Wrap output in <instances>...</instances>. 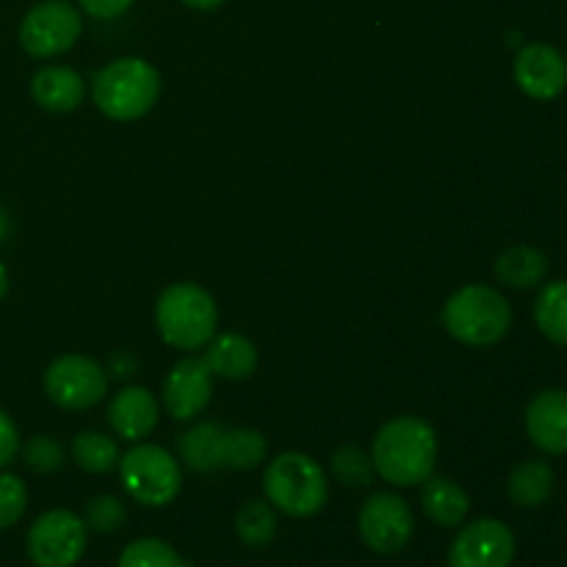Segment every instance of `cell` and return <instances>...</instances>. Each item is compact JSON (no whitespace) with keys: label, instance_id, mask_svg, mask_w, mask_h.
Instances as JSON below:
<instances>
[{"label":"cell","instance_id":"21","mask_svg":"<svg viewBox=\"0 0 567 567\" xmlns=\"http://www.w3.org/2000/svg\"><path fill=\"white\" fill-rule=\"evenodd\" d=\"M554 468L546 460H524L513 468L507 480V496L515 507L535 509L551 498Z\"/></svg>","mask_w":567,"mask_h":567},{"label":"cell","instance_id":"19","mask_svg":"<svg viewBox=\"0 0 567 567\" xmlns=\"http://www.w3.org/2000/svg\"><path fill=\"white\" fill-rule=\"evenodd\" d=\"M421 509L432 524L443 526V529H454L468 515L471 502L468 493L457 485V482L446 480V476H430L421 482Z\"/></svg>","mask_w":567,"mask_h":567},{"label":"cell","instance_id":"28","mask_svg":"<svg viewBox=\"0 0 567 567\" xmlns=\"http://www.w3.org/2000/svg\"><path fill=\"white\" fill-rule=\"evenodd\" d=\"M64 446L50 435H37L22 446V460L33 474H55L64 468Z\"/></svg>","mask_w":567,"mask_h":567},{"label":"cell","instance_id":"2","mask_svg":"<svg viewBox=\"0 0 567 567\" xmlns=\"http://www.w3.org/2000/svg\"><path fill=\"white\" fill-rule=\"evenodd\" d=\"M183 463L197 474L214 471H252L266 457V435L249 426H225L219 421H197L177 437Z\"/></svg>","mask_w":567,"mask_h":567},{"label":"cell","instance_id":"10","mask_svg":"<svg viewBox=\"0 0 567 567\" xmlns=\"http://www.w3.org/2000/svg\"><path fill=\"white\" fill-rule=\"evenodd\" d=\"M44 393L64 410H89L109 393V374L97 360L64 354L44 371Z\"/></svg>","mask_w":567,"mask_h":567},{"label":"cell","instance_id":"4","mask_svg":"<svg viewBox=\"0 0 567 567\" xmlns=\"http://www.w3.org/2000/svg\"><path fill=\"white\" fill-rule=\"evenodd\" d=\"M443 327L454 341L485 349L502 341L513 327V308L491 286H463L443 305Z\"/></svg>","mask_w":567,"mask_h":567},{"label":"cell","instance_id":"5","mask_svg":"<svg viewBox=\"0 0 567 567\" xmlns=\"http://www.w3.org/2000/svg\"><path fill=\"white\" fill-rule=\"evenodd\" d=\"M155 324L169 347L194 352L208 347L216 336L219 310L214 297L197 282H175L164 288L155 305Z\"/></svg>","mask_w":567,"mask_h":567},{"label":"cell","instance_id":"14","mask_svg":"<svg viewBox=\"0 0 567 567\" xmlns=\"http://www.w3.org/2000/svg\"><path fill=\"white\" fill-rule=\"evenodd\" d=\"M515 83L532 100H554L567 89V61L554 44H524L515 59Z\"/></svg>","mask_w":567,"mask_h":567},{"label":"cell","instance_id":"22","mask_svg":"<svg viewBox=\"0 0 567 567\" xmlns=\"http://www.w3.org/2000/svg\"><path fill=\"white\" fill-rule=\"evenodd\" d=\"M535 321L548 341L567 347V280L540 288L535 299Z\"/></svg>","mask_w":567,"mask_h":567},{"label":"cell","instance_id":"29","mask_svg":"<svg viewBox=\"0 0 567 567\" xmlns=\"http://www.w3.org/2000/svg\"><path fill=\"white\" fill-rule=\"evenodd\" d=\"M28 491L17 474H0V532L11 529L25 515Z\"/></svg>","mask_w":567,"mask_h":567},{"label":"cell","instance_id":"31","mask_svg":"<svg viewBox=\"0 0 567 567\" xmlns=\"http://www.w3.org/2000/svg\"><path fill=\"white\" fill-rule=\"evenodd\" d=\"M83 6L89 17H97V20H114V17H122L127 9H131L136 0H78Z\"/></svg>","mask_w":567,"mask_h":567},{"label":"cell","instance_id":"34","mask_svg":"<svg viewBox=\"0 0 567 567\" xmlns=\"http://www.w3.org/2000/svg\"><path fill=\"white\" fill-rule=\"evenodd\" d=\"M6 291H9V271H6V266L0 264V299L6 297Z\"/></svg>","mask_w":567,"mask_h":567},{"label":"cell","instance_id":"9","mask_svg":"<svg viewBox=\"0 0 567 567\" xmlns=\"http://www.w3.org/2000/svg\"><path fill=\"white\" fill-rule=\"evenodd\" d=\"M81 11L66 0L37 3L20 22V44L33 59H53L66 53L81 37Z\"/></svg>","mask_w":567,"mask_h":567},{"label":"cell","instance_id":"23","mask_svg":"<svg viewBox=\"0 0 567 567\" xmlns=\"http://www.w3.org/2000/svg\"><path fill=\"white\" fill-rule=\"evenodd\" d=\"M236 535L244 546L266 548L277 537V513L264 498H249L236 513Z\"/></svg>","mask_w":567,"mask_h":567},{"label":"cell","instance_id":"7","mask_svg":"<svg viewBox=\"0 0 567 567\" xmlns=\"http://www.w3.org/2000/svg\"><path fill=\"white\" fill-rule=\"evenodd\" d=\"M120 482L133 502L142 507H166L177 498L183 474L177 460L166 449L138 443L120 457Z\"/></svg>","mask_w":567,"mask_h":567},{"label":"cell","instance_id":"18","mask_svg":"<svg viewBox=\"0 0 567 567\" xmlns=\"http://www.w3.org/2000/svg\"><path fill=\"white\" fill-rule=\"evenodd\" d=\"M210 374L225 377V380H249L258 369V349L249 338L238 332H221L214 336L205 352Z\"/></svg>","mask_w":567,"mask_h":567},{"label":"cell","instance_id":"32","mask_svg":"<svg viewBox=\"0 0 567 567\" xmlns=\"http://www.w3.org/2000/svg\"><path fill=\"white\" fill-rule=\"evenodd\" d=\"M188 9H197V11H210V9H219L225 0H183Z\"/></svg>","mask_w":567,"mask_h":567},{"label":"cell","instance_id":"3","mask_svg":"<svg viewBox=\"0 0 567 567\" xmlns=\"http://www.w3.org/2000/svg\"><path fill=\"white\" fill-rule=\"evenodd\" d=\"M161 94V75L150 61L116 59L105 64L92 81L94 105L103 111L109 120L133 122L150 114Z\"/></svg>","mask_w":567,"mask_h":567},{"label":"cell","instance_id":"33","mask_svg":"<svg viewBox=\"0 0 567 567\" xmlns=\"http://www.w3.org/2000/svg\"><path fill=\"white\" fill-rule=\"evenodd\" d=\"M9 214H6L3 208H0V244L6 241V236H9Z\"/></svg>","mask_w":567,"mask_h":567},{"label":"cell","instance_id":"26","mask_svg":"<svg viewBox=\"0 0 567 567\" xmlns=\"http://www.w3.org/2000/svg\"><path fill=\"white\" fill-rule=\"evenodd\" d=\"M332 476L349 487H365L374 480V460L360 446H341L330 460Z\"/></svg>","mask_w":567,"mask_h":567},{"label":"cell","instance_id":"27","mask_svg":"<svg viewBox=\"0 0 567 567\" xmlns=\"http://www.w3.org/2000/svg\"><path fill=\"white\" fill-rule=\"evenodd\" d=\"M127 520V507L122 498L103 493V496H94L86 504V513H83V524L86 529L97 532V535H114L125 526Z\"/></svg>","mask_w":567,"mask_h":567},{"label":"cell","instance_id":"30","mask_svg":"<svg viewBox=\"0 0 567 567\" xmlns=\"http://www.w3.org/2000/svg\"><path fill=\"white\" fill-rule=\"evenodd\" d=\"M17 452H20V432L11 415L0 410V468H6L17 457Z\"/></svg>","mask_w":567,"mask_h":567},{"label":"cell","instance_id":"11","mask_svg":"<svg viewBox=\"0 0 567 567\" xmlns=\"http://www.w3.org/2000/svg\"><path fill=\"white\" fill-rule=\"evenodd\" d=\"M360 537L377 554H396L410 543L415 518L410 504L393 491H377L365 498L358 518Z\"/></svg>","mask_w":567,"mask_h":567},{"label":"cell","instance_id":"8","mask_svg":"<svg viewBox=\"0 0 567 567\" xmlns=\"http://www.w3.org/2000/svg\"><path fill=\"white\" fill-rule=\"evenodd\" d=\"M25 546L37 567H75L86 554V524L70 509H48L31 524Z\"/></svg>","mask_w":567,"mask_h":567},{"label":"cell","instance_id":"6","mask_svg":"<svg viewBox=\"0 0 567 567\" xmlns=\"http://www.w3.org/2000/svg\"><path fill=\"white\" fill-rule=\"evenodd\" d=\"M264 493L271 507L291 518H310L321 513L330 498L324 468L310 454L286 452L271 460L264 474Z\"/></svg>","mask_w":567,"mask_h":567},{"label":"cell","instance_id":"13","mask_svg":"<svg viewBox=\"0 0 567 567\" xmlns=\"http://www.w3.org/2000/svg\"><path fill=\"white\" fill-rule=\"evenodd\" d=\"M214 393V374L205 358H183L164 382V408L175 421H194L205 413Z\"/></svg>","mask_w":567,"mask_h":567},{"label":"cell","instance_id":"25","mask_svg":"<svg viewBox=\"0 0 567 567\" xmlns=\"http://www.w3.org/2000/svg\"><path fill=\"white\" fill-rule=\"evenodd\" d=\"M116 567H188V563L169 543L158 540V537H142L122 551Z\"/></svg>","mask_w":567,"mask_h":567},{"label":"cell","instance_id":"12","mask_svg":"<svg viewBox=\"0 0 567 567\" xmlns=\"http://www.w3.org/2000/svg\"><path fill=\"white\" fill-rule=\"evenodd\" d=\"M515 559V535L496 518L463 526L449 548V567H509Z\"/></svg>","mask_w":567,"mask_h":567},{"label":"cell","instance_id":"24","mask_svg":"<svg viewBox=\"0 0 567 567\" xmlns=\"http://www.w3.org/2000/svg\"><path fill=\"white\" fill-rule=\"evenodd\" d=\"M120 446L103 432H81L72 441V460L86 474H109L120 465Z\"/></svg>","mask_w":567,"mask_h":567},{"label":"cell","instance_id":"20","mask_svg":"<svg viewBox=\"0 0 567 567\" xmlns=\"http://www.w3.org/2000/svg\"><path fill=\"white\" fill-rule=\"evenodd\" d=\"M496 277L507 288L515 291H529L537 288L548 277V258L543 249L537 247H509L498 255L496 260Z\"/></svg>","mask_w":567,"mask_h":567},{"label":"cell","instance_id":"15","mask_svg":"<svg viewBox=\"0 0 567 567\" xmlns=\"http://www.w3.org/2000/svg\"><path fill=\"white\" fill-rule=\"evenodd\" d=\"M526 435L540 452L567 454V391L548 388L526 408Z\"/></svg>","mask_w":567,"mask_h":567},{"label":"cell","instance_id":"1","mask_svg":"<svg viewBox=\"0 0 567 567\" xmlns=\"http://www.w3.org/2000/svg\"><path fill=\"white\" fill-rule=\"evenodd\" d=\"M374 471L393 487H415L435 471L437 432L419 415H399L388 421L371 446Z\"/></svg>","mask_w":567,"mask_h":567},{"label":"cell","instance_id":"16","mask_svg":"<svg viewBox=\"0 0 567 567\" xmlns=\"http://www.w3.org/2000/svg\"><path fill=\"white\" fill-rule=\"evenodd\" d=\"M109 424L125 441H142L158 424V402L142 385H127L109 402Z\"/></svg>","mask_w":567,"mask_h":567},{"label":"cell","instance_id":"17","mask_svg":"<svg viewBox=\"0 0 567 567\" xmlns=\"http://www.w3.org/2000/svg\"><path fill=\"white\" fill-rule=\"evenodd\" d=\"M31 94L44 111L53 114H70L86 97L83 78L70 66H42L31 81Z\"/></svg>","mask_w":567,"mask_h":567}]
</instances>
